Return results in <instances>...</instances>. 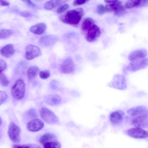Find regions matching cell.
Returning a JSON list of instances; mask_svg holds the SVG:
<instances>
[{
    "label": "cell",
    "instance_id": "1",
    "mask_svg": "<svg viewBox=\"0 0 148 148\" xmlns=\"http://www.w3.org/2000/svg\"><path fill=\"white\" fill-rule=\"evenodd\" d=\"M83 14V9L78 8L68 11L60 16V19L65 23L76 26L79 23Z\"/></svg>",
    "mask_w": 148,
    "mask_h": 148
},
{
    "label": "cell",
    "instance_id": "2",
    "mask_svg": "<svg viewBox=\"0 0 148 148\" xmlns=\"http://www.w3.org/2000/svg\"><path fill=\"white\" fill-rule=\"evenodd\" d=\"M25 86L23 81L21 79H18L12 86L11 94L16 99L23 98L25 94Z\"/></svg>",
    "mask_w": 148,
    "mask_h": 148
},
{
    "label": "cell",
    "instance_id": "3",
    "mask_svg": "<svg viewBox=\"0 0 148 148\" xmlns=\"http://www.w3.org/2000/svg\"><path fill=\"white\" fill-rule=\"evenodd\" d=\"M130 123L136 127L144 128L148 127V111L147 110L138 115L132 117Z\"/></svg>",
    "mask_w": 148,
    "mask_h": 148
},
{
    "label": "cell",
    "instance_id": "4",
    "mask_svg": "<svg viewBox=\"0 0 148 148\" xmlns=\"http://www.w3.org/2000/svg\"><path fill=\"white\" fill-rule=\"evenodd\" d=\"M40 114L41 118L47 123L54 124L58 121V117L55 113L47 108H42L40 110Z\"/></svg>",
    "mask_w": 148,
    "mask_h": 148
},
{
    "label": "cell",
    "instance_id": "5",
    "mask_svg": "<svg viewBox=\"0 0 148 148\" xmlns=\"http://www.w3.org/2000/svg\"><path fill=\"white\" fill-rule=\"evenodd\" d=\"M148 66V57L131 61L127 69L131 72H134L146 68Z\"/></svg>",
    "mask_w": 148,
    "mask_h": 148
},
{
    "label": "cell",
    "instance_id": "6",
    "mask_svg": "<svg viewBox=\"0 0 148 148\" xmlns=\"http://www.w3.org/2000/svg\"><path fill=\"white\" fill-rule=\"evenodd\" d=\"M84 37L87 41L93 42L99 38L101 34V31L99 27L95 24L84 33Z\"/></svg>",
    "mask_w": 148,
    "mask_h": 148
},
{
    "label": "cell",
    "instance_id": "7",
    "mask_svg": "<svg viewBox=\"0 0 148 148\" xmlns=\"http://www.w3.org/2000/svg\"><path fill=\"white\" fill-rule=\"evenodd\" d=\"M108 85L110 87L120 90H124L127 88L125 77L123 75L120 74L115 75Z\"/></svg>",
    "mask_w": 148,
    "mask_h": 148
},
{
    "label": "cell",
    "instance_id": "8",
    "mask_svg": "<svg viewBox=\"0 0 148 148\" xmlns=\"http://www.w3.org/2000/svg\"><path fill=\"white\" fill-rule=\"evenodd\" d=\"M20 129L19 127L13 122H11L9 125L8 134L10 139L15 143L20 142Z\"/></svg>",
    "mask_w": 148,
    "mask_h": 148
},
{
    "label": "cell",
    "instance_id": "9",
    "mask_svg": "<svg viewBox=\"0 0 148 148\" xmlns=\"http://www.w3.org/2000/svg\"><path fill=\"white\" fill-rule=\"evenodd\" d=\"M60 69L61 71L64 74L73 73L75 70V65L73 59L69 57L66 58L60 64Z\"/></svg>",
    "mask_w": 148,
    "mask_h": 148
},
{
    "label": "cell",
    "instance_id": "10",
    "mask_svg": "<svg viewBox=\"0 0 148 148\" xmlns=\"http://www.w3.org/2000/svg\"><path fill=\"white\" fill-rule=\"evenodd\" d=\"M41 54L40 49L34 45H29L26 47L25 57L28 60H32L40 56Z\"/></svg>",
    "mask_w": 148,
    "mask_h": 148
},
{
    "label": "cell",
    "instance_id": "11",
    "mask_svg": "<svg viewBox=\"0 0 148 148\" xmlns=\"http://www.w3.org/2000/svg\"><path fill=\"white\" fill-rule=\"evenodd\" d=\"M127 132L129 136L135 138L143 139L148 137V132L140 127L130 128Z\"/></svg>",
    "mask_w": 148,
    "mask_h": 148
},
{
    "label": "cell",
    "instance_id": "12",
    "mask_svg": "<svg viewBox=\"0 0 148 148\" xmlns=\"http://www.w3.org/2000/svg\"><path fill=\"white\" fill-rule=\"evenodd\" d=\"M124 116V112L120 110H116L111 112L109 116L110 121L112 125L117 126L123 122Z\"/></svg>",
    "mask_w": 148,
    "mask_h": 148
},
{
    "label": "cell",
    "instance_id": "13",
    "mask_svg": "<svg viewBox=\"0 0 148 148\" xmlns=\"http://www.w3.org/2000/svg\"><path fill=\"white\" fill-rule=\"evenodd\" d=\"M44 125L43 122L41 119H34L27 122L26 127L29 131L36 132L42 129Z\"/></svg>",
    "mask_w": 148,
    "mask_h": 148
},
{
    "label": "cell",
    "instance_id": "14",
    "mask_svg": "<svg viewBox=\"0 0 148 148\" xmlns=\"http://www.w3.org/2000/svg\"><path fill=\"white\" fill-rule=\"evenodd\" d=\"M147 51L145 49H140L133 51L128 56V59L130 61L146 58Z\"/></svg>",
    "mask_w": 148,
    "mask_h": 148
},
{
    "label": "cell",
    "instance_id": "15",
    "mask_svg": "<svg viewBox=\"0 0 148 148\" xmlns=\"http://www.w3.org/2000/svg\"><path fill=\"white\" fill-rule=\"evenodd\" d=\"M148 5V0H128L125 4L127 9H131Z\"/></svg>",
    "mask_w": 148,
    "mask_h": 148
},
{
    "label": "cell",
    "instance_id": "16",
    "mask_svg": "<svg viewBox=\"0 0 148 148\" xmlns=\"http://www.w3.org/2000/svg\"><path fill=\"white\" fill-rule=\"evenodd\" d=\"M44 100L47 104L54 106L59 104L61 102L62 99L59 95L53 94L47 95L44 97Z\"/></svg>",
    "mask_w": 148,
    "mask_h": 148
},
{
    "label": "cell",
    "instance_id": "17",
    "mask_svg": "<svg viewBox=\"0 0 148 148\" xmlns=\"http://www.w3.org/2000/svg\"><path fill=\"white\" fill-rule=\"evenodd\" d=\"M15 49L13 45L8 44L3 47L0 50V53L3 57L9 58L12 57L14 53Z\"/></svg>",
    "mask_w": 148,
    "mask_h": 148
},
{
    "label": "cell",
    "instance_id": "18",
    "mask_svg": "<svg viewBox=\"0 0 148 148\" xmlns=\"http://www.w3.org/2000/svg\"><path fill=\"white\" fill-rule=\"evenodd\" d=\"M57 140H58L57 137L55 135L50 133H46L40 137L39 139V142L43 145Z\"/></svg>",
    "mask_w": 148,
    "mask_h": 148
},
{
    "label": "cell",
    "instance_id": "19",
    "mask_svg": "<svg viewBox=\"0 0 148 148\" xmlns=\"http://www.w3.org/2000/svg\"><path fill=\"white\" fill-rule=\"evenodd\" d=\"M47 26L44 23H39L31 26L30 31L32 33L37 35H41L46 31Z\"/></svg>",
    "mask_w": 148,
    "mask_h": 148
},
{
    "label": "cell",
    "instance_id": "20",
    "mask_svg": "<svg viewBox=\"0 0 148 148\" xmlns=\"http://www.w3.org/2000/svg\"><path fill=\"white\" fill-rule=\"evenodd\" d=\"M147 110V107L144 106H140L131 108L127 111V113L132 117L136 116Z\"/></svg>",
    "mask_w": 148,
    "mask_h": 148
},
{
    "label": "cell",
    "instance_id": "21",
    "mask_svg": "<svg viewBox=\"0 0 148 148\" xmlns=\"http://www.w3.org/2000/svg\"><path fill=\"white\" fill-rule=\"evenodd\" d=\"M56 39L54 36H46L41 38L39 40V42L44 46H49L53 44L56 41Z\"/></svg>",
    "mask_w": 148,
    "mask_h": 148
},
{
    "label": "cell",
    "instance_id": "22",
    "mask_svg": "<svg viewBox=\"0 0 148 148\" xmlns=\"http://www.w3.org/2000/svg\"><path fill=\"white\" fill-rule=\"evenodd\" d=\"M39 69L37 66H33L29 69L27 71V76L28 80L31 81L34 79L37 75Z\"/></svg>",
    "mask_w": 148,
    "mask_h": 148
},
{
    "label": "cell",
    "instance_id": "23",
    "mask_svg": "<svg viewBox=\"0 0 148 148\" xmlns=\"http://www.w3.org/2000/svg\"><path fill=\"white\" fill-rule=\"evenodd\" d=\"M95 24V22L92 18H87L84 20L82 23L81 26L82 30L84 33Z\"/></svg>",
    "mask_w": 148,
    "mask_h": 148
},
{
    "label": "cell",
    "instance_id": "24",
    "mask_svg": "<svg viewBox=\"0 0 148 148\" xmlns=\"http://www.w3.org/2000/svg\"><path fill=\"white\" fill-rule=\"evenodd\" d=\"M122 5V4L121 2L118 1L110 4L107 5H106L105 7L107 11L114 12Z\"/></svg>",
    "mask_w": 148,
    "mask_h": 148
},
{
    "label": "cell",
    "instance_id": "25",
    "mask_svg": "<svg viewBox=\"0 0 148 148\" xmlns=\"http://www.w3.org/2000/svg\"><path fill=\"white\" fill-rule=\"evenodd\" d=\"M13 32L11 30L2 29L0 31V38L3 39L8 38L13 34Z\"/></svg>",
    "mask_w": 148,
    "mask_h": 148
},
{
    "label": "cell",
    "instance_id": "26",
    "mask_svg": "<svg viewBox=\"0 0 148 148\" xmlns=\"http://www.w3.org/2000/svg\"><path fill=\"white\" fill-rule=\"evenodd\" d=\"M45 148H60L61 145L58 140L42 145Z\"/></svg>",
    "mask_w": 148,
    "mask_h": 148
},
{
    "label": "cell",
    "instance_id": "27",
    "mask_svg": "<svg viewBox=\"0 0 148 148\" xmlns=\"http://www.w3.org/2000/svg\"><path fill=\"white\" fill-rule=\"evenodd\" d=\"M0 82L1 85L4 87L8 86L9 84V81L7 78L2 72L0 73Z\"/></svg>",
    "mask_w": 148,
    "mask_h": 148
},
{
    "label": "cell",
    "instance_id": "28",
    "mask_svg": "<svg viewBox=\"0 0 148 148\" xmlns=\"http://www.w3.org/2000/svg\"><path fill=\"white\" fill-rule=\"evenodd\" d=\"M107 11L105 7L102 4H99L96 7L97 13L100 15L104 14Z\"/></svg>",
    "mask_w": 148,
    "mask_h": 148
},
{
    "label": "cell",
    "instance_id": "29",
    "mask_svg": "<svg viewBox=\"0 0 148 148\" xmlns=\"http://www.w3.org/2000/svg\"><path fill=\"white\" fill-rule=\"evenodd\" d=\"M14 148H32L39 147H40L34 145L32 144H15L13 145Z\"/></svg>",
    "mask_w": 148,
    "mask_h": 148
},
{
    "label": "cell",
    "instance_id": "30",
    "mask_svg": "<svg viewBox=\"0 0 148 148\" xmlns=\"http://www.w3.org/2000/svg\"><path fill=\"white\" fill-rule=\"evenodd\" d=\"M126 10L125 7L122 5L114 12L115 16H119L124 14Z\"/></svg>",
    "mask_w": 148,
    "mask_h": 148
},
{
    "label": "cell",
    "instance_id": "31",
    "mask_svg": "<svg viewBox=\"0 0 148 148\" xmlns=\"http://www.w3.org/2000/svg\"><path fill=\"white\" fill-rule=\"evenodd\" d=\"M50 72L48 70H45L40 71L39 73L40 77L42 79H46L49 77Z\"/></svg>",
    "mask_w": 148,
    "mask_h": 148
},
{
    "label": "cell",
    "instance_id": "32",
    "mask_svg": "<svg viewBox=\"0 0 148 148\" xmlns=\"http://www.w3.org/2000/svg\"><path fill=\"white\" fill-rule=\"evenodd\" d=\"M7 98V95L4 91H1L0 92V105L3 103Z\"/></svg>",
    "mask_w": 148,
    "mask_h": 148
},
{
    "label": "cell",
    "instance_id": "33",
    "mask_svg": "<svg viewBox=\"0 0 148 148\" xmlns=\"http://www.w3.org/2000/svg\"><path fill=\"white\" fill-rule=\"evenodd\" d=\"M69 5L68 4H65L58 8L57 12L58 13H61L66 10L69 8Z\"/></svg>",
    "mask_w": 148,
    "mask_h": 148
},
{
    "label": "cell",
    "instance_id": "34",
    "mask_svg": "<svg viewBox=\"0 0 148 148\" xmlns=\"http://www.w3.org/2000/svg\"><path fill=\"white\" fill-rule=\"evenodd\" d=\"M28 114L29 116L32 118H36L37 116L36 111L34 108L30 109L28 111Z\"/></svg>",
    "mask_w": 148,
    "mask_h": 148
},
{
    "label": "cell",
    "instance_id": "35",
    "mask_svg": "<svg viewBox=\"0 0 148 148\" xmlns=\"http://www.w3.org/2000/svg\"><path fill=\"white\" fill-rule=\"evenodd\" d=\"M54 7L53 5L50 1L46 2L44 5V8L47 10H51Z\"/></svg>",
    "mask_w": 148,
    "mask_h": 148
},
{
    "label": "cell",
    "instance_id": "36",
    "mask_svg": "<svg viewBox=\"0 0 148 148\" xmlns=\"http://www.w3.org/2000/svg\"><path fill=\"white\" fill-rule=\"evenodd\" d=\"M90 0H74L73 5H78L83 4L88 1Z\"/></svg>",
    "mask_w": 148,
    "mask_h": 148
},
{
    "label": "cell",
    "instance_id": "37",
    "mask_svg": "<svg viewBox=\"0 0 148 148\" xmlns=\"http://www.w3.org/2000/svg\"><path fill=\"white\" fill-rule=\"evenodd\" d=\"M0 72H2L4 71L6 67V64L5 61L2 59L0 60Z\"/></svg>",
    "mask_w": 148,
    "mask_h": 148
},
{
    "label": "cell",
    "instance_id": "38",
    "mask_svg": "<svg viewBox=\"0 0 148 148\" xmlns=\"http://www.w3.org/2000/svg\"><path fill=\"white\" fill-rule=\"evenodd\" d=\"M32 15L31 13L27 11H23L20 13V15L25 18H28L30 16Z\"/></svg>",
    "mask_w": 148,
    "mask_h": 148
},
{
    "label": "cell",
    "instance_id": "39",
    "mask_svg": "<svg viewBox=\"0 0 148 148\" xmlns=\"http://www.w3.org/2000/svg\"><path fill=\"white\" fill-rule=\"evenodd\" d=\"M62 0H50L54 7L59 5L61 3Z\"/></svg>",
    "mask_w": 148,
    "mask_h": 148
},
{
    "label": "cell",
    "instance_id": "40",
    "mask_svg": "<svg viewBox=\"0 0 148 148\" xmlns=\"http://www.w3.org/2000/svg\"><path fill=\"white\" fill-rule=\"evenodd\" d=\"M23 2L25 3L28 5L32 6L35 7L36 5L33 3L30 0H21Z\"/></svg>",
    "mask_w": 148,
    "mask_h": 148
},
{
    "label": "cell",
    "instance_id": "41",
    "mask_svg": "<svg viewBox=\"0 0 148 148\" xmlns=\"http://www.w3.org/2000/svg\"><path fill=\"white\" fill-rule=\"evenodd\" d=\"M0 3L2 6H8L10 5L9 2L5 0H0Z\"/></svg>",
    "mask_w": 148,
    "mask_h": 148
},
{
    "label": "cell",
    "instance_id": "42",
    "mask_svg": "<svg viewBox=\"0 0 148 148\" xmlns=\"http://www.w3.org/2000/svg\"><path fill=\"white\" fill-rule=\"evenodd\" d=\"M105 2L107 3H113L118 1V0H104Z\"/></svg>",
    "mask_w": 148,
    "mask_h": 148
},
{
    "label": "cell",
    "instance_id": "43",
    "mask_svg": "<svg viewBox=\"0 0 148 148\" xmlns=\"http://www.w3.org/2000/svg\"><path fill=\"white\" fill-rule=\"evenodd\" d=\"M0 125H1V123H2V119L1 117H0Z\"/></svg>",
    "mask_w": 148,
    "mask_h": 148
},
{
    "label": "cell",
    "instance_id": "44",
    "mask_svg": "<svg viewBox=\"0 0 148 148\" xmlns=\"http://www.w3.org/2000/svg\"></svg>",
    "mask_w": 148,
    "mask_h": 148
}]
</instances>
